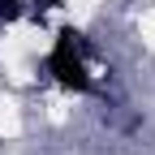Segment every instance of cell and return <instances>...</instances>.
Wrapping results in <instances>:
<instances>
[{
    "label": "cell",
    "mask_w": 155,
    "mask_h": 155,
    "mask_svg": "<svg viewBox=\"0 0 155 155\" xmlns=\"http://www.w3.org/2000/svg\"><path fill=\"white\" fill-rule=\"evenodd\" d=\"M48 73L61 82L65 91H95V78L86 69V39L78 35L73 26H61L52 39V52H48Z\"/></svg>",
    "instance_id": "1"
}]
</instances>
